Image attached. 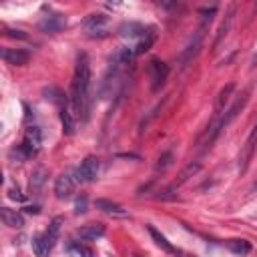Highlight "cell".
I'll return each mask as SVG.
<instances>
[{
	"instance_id": "6da1fadb",
	"label": "cell",
	"mask_w": 257,
	"mask_h": 257,
	"mask_svg": "<svg viewBox=\"0 0 257 257\" xmlns=\"http://www.w3.org/2000/svg\"><path fill=\"white\" fill-rule=\"evenodd\" d=\"M70 104H72V114L82 122H86L90 112V60L84 52L78 56L74 66V74L70 82Z\"/></svg>"
},
{
	"instance_id": "7a4b0ae2",
	"label": "cell",
	"mask_w": 257,
	"mask_h": 257,
	"mask_svg": "<svg viewBox=\"0 0 257 257\" xmlns=\"http://www.w3.org/2000/svg\"><path fill=\"white\" fill-rule=\"evenodd\" d=\"M167 76H169V66H167L163 60L153 58V60L149 62V78H151V88H153V90H159V88L165 84Z\"/></svg>"
},
{
	"instance_id": "3957f363",
	"label": "cell",
	"mask_w": 257,
	"mask_h": 257,
	"mask_svg": "<svg viewBox=\"0 0 257 257\" xmlns=\"http://www.w3.org/2000/svg\"><path fill=\"white\" fill-rule=\"evenodd\" d=\"M98 167H100V163H98L96 157H86V159L80 163V167L76 169V179H78V181H84V183L96 181V177H98Z\"/></svg>"
},
{
	"instance_id": "277c9868",
	"label": "cell",
	"mask_w": 257,
	"mask_h": 257,
	"mask_svg": "<svg viewBox=\"0 0 257 257\" xmlns=\"http://www.w3.org/2000/svg\"><path fill=\"white\" fill-rule=\"evenodd\" d=\"M106 24H108L106 14H88L84 18V30L90 36H104L106 34Z\"/></svg>"
},
{
	"instance_id": "5b68a950",
	"label": "cell",
	"mask_w": 257,
	"mask_h": 257,
	"mask_svg": "<svg viewBox=\"0 0 257 257\" xmlns=\"http://www.w3.org/2000/svg\"><path fill=\"white\" fill-rule=\"evenodd\" d=\"M255 145H257V124H255V128L251 131V135H249V139L245 141V145H243V149H241V155H239V173H241V175L247 173V169H249V163H251Z\"/></svg>"
},
{
	"instance_id": "8992f818",
	"label": "cell",
	"mask_w": 257,
	"mask_h": 257,
	"mask_svg": "<svg viewBox=\"0 0 257 257\" xmlns=\"http://www.w3.org/2000/svg\"><path fill=\"white\" fill-rule=\"evenodd\" d=\"M64 26H66V16L60 14V12L46 14V16L38 22V28H40L42 32H48V34H56V32H60Z\"/></svg>"
},
{
	"instance_id": "52a82bcc",
	"label": "cell",
	"mask_w": 257,
	"mask_h": 257,
	"mask_svg": "<svg viewBox=\"0 0 257 257\" xmlns=\"http://www.w3.org/2000/svg\"><path fill=\"white\" fill-rule=\"evenodd\" d=\"M76 181L70 173H62L60 177H56L54 181V195L58 199H68L72 193H74V187H76Z\"/></svg>"
},
{
	"instance_id": "ba28073f",
	"label": "cell",
	"mask_w": 257,
	"mask_h": 257,
	"mask_svg": "<svg viewBox=\"0 0 257 257\" xmlns=\"http://www.w3.org/2000/svg\"><path fill=\"white\" fill-rule=\"evenodd\" d=\"M247 100H249V90H243V92L235 98V102L225 110V114H223V128H225V126H229V124L239 116V112L245 108Z\"/></svg>"
},
{
	"instance_id": "9c48e42d",
	"label": "cell",
	"mask_w": 257,
	"mask_h": 257,
	"mask_svg": "<svg viewBox=\"0 0 257 257\" xmlns=\"http://www.w3.org/2000/svg\"><path fill=\"white\" fill-rule=\"evenodd\" d=\"M2 60L14 66H24L30 60V54L22 48H2Z\"/></svg>"
},
{
	"instance_id": "30bf717a",
	"label": "cell",
	"mask_w": 257,
	"mask_h": 257,
	"mask_svg": "<svg viewBox=\"0 0 257 257\" xmlns=\"http://www.w3.org/2000/svg\"><path fill=\"white\" fill-rule=\"evenodd\" d=\"M233 90H235V84H233V82H229L227 86H223V88L219 90L217 100H215V108H213V116H223V112H225V104L229 102Z\"/></svg>"
},
{
	"instance_id": "8fae6325",
	"label": "cell",
	"mask_w": 257,
	"mask_h": 257,
	"mask_svg": "<svg viewBox=\"0 0 257 257\" xmlns=\"http://www.w3.org/2000/svg\"><path fill=\"white\" fill-rule=\"evenodd\" d=\"M20 145L28 151V155H30V157H32V155H36V151H38V147H40V131H38V126H30V128L26 131L24 141H22Z\"/></svg>"
},
{
	"instance_id": "7c38bea8",
	"label": "cell",
	"mask_w": 257,
	"mask_h": 257,
	"mask_svg": "<svg viewBox=\"0 0 257 257\" xmlns=\"http://www.w3.org/2000/svg\"><path fill=\"white\" fill-rule=\"evenodd\" d=\"M96 209L98 211H102V213H106V215H112V217H128V213L118 205V203H114V201H110V199H96Z\"/></svg>"
},
{
	"instance_id": "4fadbf2b",
	"label": "cell",
	"mask_w": 257,
	"mask_h": 257,
	"mask_svg": "<svg viewBox=\"0 0 257 257\" xmlns=\"http://www.w3.org/2000/svg\"><path fill=\"white\" fill-rule=\"evenodd\" d=\"M233 14H235V4L229 6V10H227V14H225V18H223V22H221V26H219V30H217V38H215V42H213V50H217L219 44L225 40L229 28H231V22H233Z\"/></svg>"
},
{
	"instance_id": "5bb4252c",
	"label": "cell",
	"mask_w": 257,
	"mask_h": 257,
	"mask_svg": "<svg viewBox=\"0 0 257 257\" xmlns=\"http://www.w3.org/2000/svg\"><path fill=\"white\" fill-rule=\"evenodd\" d=\"M199 169H201V165H199L197 161H195V163H189V165H187V167H185V169L179 173L177 181H175V183H173V185L167 189V193H173L175 189H179V187H181L183 183H187V181H189V179H191V177H193V175H195Z\"/></svg>"
},
{
	"instance_id": "9a60e30c",
	"label": "cell",
	"mask_w": 257,
	"mask_h": 257,
	"mask_svg": "<svg viewBox=\"0 0 257 257\" xmlns=\"http://www.w3.org/2000/svg\"><path fill=\"white\" fill-rule=\"evenodd\" d=\"M0 217H2V223L12 227V229H20L24 225V219L20 213H16L14 209H8V207H2L0 209Z\"/></svg>"
},
{
	"instance_id": "2e32d148",
	"label": "cell",
	"mask_w": 257,
	"mask_h": 257,
	"mask_svg": "<svg viewBox=\"0 0 257 257\" xmlns=\"http://www.w3.org/2000/svg\"><path fill=\"white\" fill-rule=\"evenodd\" d=\"M104 233H106V229H104V225H100V223L86 225V227H80V229H78V237H80V239H84V241L100 239Z\"/></svg>"
},
{
	"instance_id": "e0dca14e",
	"label": "cell",
	"mask_w": 257,
	"mask_h": 257,
	"mask_svg": "<svg viewBox=\"0 0 257 257\" xmlns=\"http://www.w3.org/2000/svg\"><path fill=\"white\" fill-rule=\"evenodd\" d=\"M46 177H48V171H46L44 167H36V169L32 171V175H30V191H32L34 195L40 193V189H42L44 183H46Z\"/></svg>"
},
{
	"instance_id": "ac0fdd59",
	"label": "cell",
	"mask_w": 257,
	"mask_h": 257,
	"mask_svg": "<svg viewBox=\"0 0 257 257\" xmlns=\"http://www.w3.org/2000/svg\"><path fill=\"white\" fill-rule=\"evenodd\" d=\"M118 32L122 36H145L147 28L141 24V22H135V20H128V22H122L118 26Z\"/></svg>"
},
{
	"instance_id": "d6986e66",
	"label": "cell",
	"mask_w": 257,
	"mask_h": 257,
	"mask_svg": "<svg viewBox=\"0 0 257 257\" xmlns=\"http://www.w3.org/2000/svg\"><path fill=\"white\" fill-rule=\"evenodd\" d=\"M155 40H157V32H155V28H147V32H145V36L141 38V42H139L137 46H133V48H135V54L139 56V54L147 52V50L155 44Z\"/></svg>"
},
{
	"instance_id": "ffe728a7",
	"label": "cell",
	"mask_w": 257,
	"mask_h": 257,
	"mask_svg": "<svg viewBox=\"0 0 257 257\" xmlns=\"http://www.w3.org/2000/svg\"><path fill=\"white\" fill-rule=\"evenodd\" d=\"M147 231L151 233V237L155 239V243H157L163 251H167V253H171V255H177V249H175V247H173V245H171V243H169V241H167V239H165L153 225H147Z\"/></svg>"
},
{
	"instance_id": "44dd1931",
	"label": "cell",
	"mask_w": 257,
	"mask_h": 257,
	"mask_svg": "<svg viewBox=\"0 0 257 257\" xmlns=\"http://www.w3.org/2000/svg\"><path fill=\"white\" fill-rule=\"evenodd\" d=\"M137 54H135V48H131V46H120L114 54H112V62L114 64H128L133 58H135Z\"/></svg>"
},
{
	"instance_id": "7402d4cb",
	"label": "cell",
	"mask_w": 257,
	"mask_h": 257,
	"mask_svg": "<svg viewBox=\"0 0 257 257\" xmlns=\"http://www.w3.org/2000/svg\"><path fill=\"white\" fill-rule=\"evenodd\" d=\"M42 92H44V98H48L50 102H54V104H58V106H64V104H66V94H64L60 88L48 86V88H44Z\"/></svg>"
},
{
	"instance_id": "603a6c76",
	"label": "cell",
	"mask_w": 257,
	"mask_h": 257,
	"mask_svg": "<svg viewBox=\"0 0 257 257\" xmlns=\"http://www.w3.org/2000/svg\"><path fill=\"white\" fill-rule=\"evenodd\" d=\"M50 249H52V247L46 243L44 235H36V237L32 239V251H34L36 257H48Z\"/></svg>"
},
{
	"instance_id": "cb8c5ba5",
	"label": "cell",
	"mask_w": 257,
	"mask_h": 257,
	"mask_svg": "<svg viewBox=\"0 0 257 257\" xmlns=\"http://www.w3.org/2000/svg\"><path fill=\"white\" fill-rule=\"evenodd\" d=\"M60 223H62V217H54V219H52V223L48 225V231L44 233V239H46V243H48L50 247H54V243H56V239H58Z\"/></svg>"
},
{
	"instance_id": "d4e9b609",
	"label": "cell",
	"mask_w": 257,
	"mask_h": 257,
	"mask_svg": "<svg viewBox=\"0 0 257 257\" xmlns=\"http://www.w3.org/2000/svg\"><path fill=\"white\" fill-rule=\"evenodd\" d=\"M227 247L235 255H247V253H251V243L245 241V239H231V241H227Z\"/></svg>"
},
{
	"instance_id": "484cf974",
	"label": "cell",
	"mask_w": 257,
	"mask_h": 257,
	"mask_svg": "<svg viewBox=\"0 0 257 257\" xmlns=\"http://www.w3.org/2000/svg\"><path fill=\"white\" fill-rule=\"evenodd\" d=\"M60 122H62V131H64L66 135H72V133H74V116H72V112L66 108V104L60 106Z\"/></svg>"
},
{
	"instance_id": "4316f807",
	"label": "cell",
	"mask_w": 257,
	"mask_h": 257,
	"mask_svg": "<svg viewBox=\"0 0 257 257\" xmlns=\"http://www.w3.org/2000/svg\"><path fill=\"white\" fill-rule=\"evenodd\" d=\"M70 247H72V249H74V251H76L80 257H96V253H94V251H92L88 245H82V243H72Z\"/></svg>"
},
{
	"instance_id": "83f0119b",
	"label": "cell",
	"mask_w": 257,
	"mask_h": 257,
	"mask_svg": "<svg viewBox=\"0 0 257 257\" xmlns=\"http://www.w3.org/2000/svg\"><path fill=\"white\" fill-rule=\"evenodd\" d=\"M86 207H88V199L82 195L80 199H76V205H74V213H76V215H82V213H86Z\"/></svg>"
},
{
	"instance_id": "f1b7e54d",
	"label": "cell",
	"mask_w": 257,
	"mask_h": 257,
	"mask_svg": "<svg viewBox=\"0 0 257 257\" xmlns=\"http://www.w3.org/2000/svg\"><path fill=\"white\" fill-rule=\"evenodd\" d=\"M171 157H173V155H171V151H169V153H165V155L159 159V165H157V169H165V167H169V163H171Z\"/></svg>"
},
{
	"instance_id": "f546056e",
	"label": "cell",
	"mask_w": 257,
	"mask_h": 257,
	"mask_svg": "<svg viewBox=\"0 0 257 257\" xmlns=\"http://www.w3.org/2000/svg\"><path fill=\"white\" fill-rule=\"evenodd\" d=\"M6 36H12V38H22V40L26 38V34H24L22 30H8V28H6Z\"/></svg>"
},
{
	"instance_id": "4dcf8cb0",
	"label": "cell",
	"mask_w": 257,
	"mask_h": 257,
	"mask_svg": "<svg viewBox=\"0 0 257 257\" xmlns=\"http://www.w3.org/2000/svg\"><path fill=\"white\" fill-rule=\"evenodd\" d=\"M8 197H10V199H16V201H24V195H22L18 189H10Z\"/></svg>"
},
{
	"instance_id": "1f68e13d",
	"label": "cell",
	"mask_w": 257,
	"mask_h": 257,
	"mask_svg": "<svg viewBox=\"0 0 257 257\" xmlns=\"http://www.w3.org/2000/svg\"><path fill=\"white\" fill-rule=\"evenodd\" d=\"M24 211H26V213H34V215H36V213H38V207H24Z\"/></svg>"
},
{
	"instance_id": "d6a6232c",
	"label": "cell",
	"mask_w": 257,
	"mask_h": 257,
	"mask_svg": "<svg viewBox=\"0 0 257 257\" xmlns=\"http://www.w3.org/2000/svg\"><path fill=\"white\" fill-rule=\"evenodd\" d=\"M253 64H257V52H255V56H253Z\"/></svg>"
}]
</instances>
